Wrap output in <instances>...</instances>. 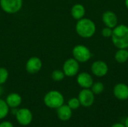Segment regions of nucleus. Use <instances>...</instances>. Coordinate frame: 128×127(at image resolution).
Instances as JSON below:
<instances>
[{
  "instance_id": "f257e3e1",
  "label": "nucleus",
  "mask_w": 128,
  "mask_h": 127,
  "mask_svg": "<svg viewBox=\"0 0 128 127\" xmlns=\"http://www.w3.org/2000/svg\"><path fill=\"white\" fill-rule=\"evenodd\" d=\"M75 30L80 37L88 39L94 35L96 33L97 27L95 22L92 19L83 17L77 20L75 25Z\"/></svg>"
},
{
  "instance_id": "f03ea898",
  "label": "nucleus",
  "mask_w": 128,
  "mask_h": 127,
  "mask_svg": "<svg viewBox=\"0 0 128 127\" xmlns=\"http://www.w3.org/2000/svg\"><path fill=\"white\" fill-rule=\"evenodd\" d=\"M113 45L117 49H128V26L119 24L113 28L110 37Z\"/></svg>"
},
{
  "instance_id": "7ed1b4c3",
  "label": "nucleus",
  "mask_w": 128,
  "mask_h": 127,
  "mask_svg": "<svg viewBox=\"0 0 128 127\" xmlns=\"http://www.w3.org/2000/svg\"><path fill=\"white\" fill-rule=\"evenodd\" d=\"M44 103L46 107L57 109L64 104V97L60 91L52 90L45 94L44 97Z\"/></svg>"
},
{
  "instance_id": "20e7f679",
  "label": "nucleus",
  "mask_w": 128,
  "mask_h": 127,
  "mask_svg": "<svg viewBox=\"0 0 128 127\" xmlns=\"http://www.w3.org/2000/svg\"><path fill=\"white\" fill-rule=\"evenodd\" d=\"M73 58H75L79 63L88 62L92 57V53L89 48L85 45H76L72 49Z\"/></svg>"
},
{
  "instance_id": "39448f33",
  "label": "nucleus",
  "mask_w": 128,
  "mask_h": 127,
  "mask_svg": "<svg viewBox=\"0 0 128 127\" xmlns=\"http://www.w3.org/2000/svg\"><path fill=\"white\" fill-rule=\"evenodd\" d=\"M22 4V0H0L1 8L9 14L18 13L21 10Z\"/></svg>"
},
{
  "instance_id": "423d86ee",
  "label": "nucleus",
  "mask_w": 128,
  "mask_h": 127,
  "mask_svg": "<svg viewBox=\"0 0 128 127\" xmlns=\"http://www.w3.org/2000/svg\"><path fill=\"white\" fill-rule=\"evenodd\" d=\"M62 70L65 76L74 77L79 73L80 63L75 58H70L64 62Z\"/></svg>"
},
{
  "instance_id": "0eeeda50",
  "label": "nucleus",
  "mask_w": 128,
  "mask_h": 127,
  "mask_svg": "<svg viewBox=\"0 0 128 127\" xmlns=\"http://www.w3.org/2000/svg\"><path fill=\"white\" fill-rule=\"evenodd\" d=\"M78 99L82 106L88 108L94 104L95 95L90 88H82L79 93Z\"/></svg>"
},
{
  "instance_id": "6e6552de",
  "label": "nucleus",
  "mask_w": 128,
  "mask_h": 127,
  "mask_svg": "<svg viewBox=\"0 0 128 127\" xmlns=\"http://www.w3.org/2000/svg\"><path fill=\"white\" fill-rule=\"evenodd\" d=\"M91 72L96 77H104L107 75L109 72L108 64L102 60H97L91 65Z\"/></svg>"
},
{
  "instance_id": "1a4fd4ad",
  "label": "nucleus",
  "mask_w": 128,
  "mask_h": 127,
  "mask_svg": "<svg viewBox=\"0 0 128 127\" xmlns=\"http://www.w3.org/2000/svg\"><path fill=\"white\" fill-rule=\"evenodd\" d=\"M15 117L18 124L24 127L28 126L33 120V115L32 112L27 108L19 109Z\"/></svg>"
},
{
  "instance_id": "9d476101",
  "label": "nucleus",
  "mask_w": 128,
  "mask_h": 127,
  "mask_svg": "<svg viewBox=\"0 0 128 127\" xmlns=\"http://www.w3.org/2000/svg\"><path fill=\"white\" fill-rule=\"evenodd\" d=\"M43 63L40 58L33 56L28 59L26 64V70L29 74H36L42 68Z\"/></svg>"
},
{
  "instance_id": "9b49d317",
  "label": "nucleus",
  "mask_w": 128,
  "mask_h": 127,
  "mask_svg": "<svg viewBox=\"0 0 128 127\" xmlns=\"http://www.w3.org/2000/svg\"><path fill=\"white\" fill-rule=\"evenodd\" d=\"M102 21L105 26L114 28L118 25V19L116 13L112 10H106L102 14Z\"/></svg>"
},
{
  "instance_id": "f8f14e48",
  "label": "nucleus",
  "mask_w": 128,
  "mask_h": 127,
  "mask_svg": "<svg viewBox=\"0 0 128 127\" xmlns=\"http://www.w3.org/2000/svg\"><path fill=\"white\" fill-rule=\"evenodd\" d=\"M76 82L82 88H91L94 83V79L89 73L81 72L76 75Z\"/></svg>"
},
{
  "instance_id": "ddd939ff",
  "label": "nucleus",
  "mask_w": 128,
  "mask_h": 127,
  "mask_svg": "<svg viewBox=\"0 0 128 127\" xmlns=\"http://www.w3.org/2000/svg\"><path fill=\"white\" fill-rule=\"evenodd\" d=\"M113 94L119 100H127L128 99V85L125 83H118L113 88Z\"/></svg>"
},
{
  "instance_id": "4468645a",
  "label": "nucleus",
  "mask_w": 128,
  "mask_h": 127,
  "mask_svg": "<svg viewBox=\"0 0 128 127\" xmlns=\"http://www.w3.org/2000/svg\"><path fill=\"white\" fill-rule=\"evenodd\" d=\"M72 109L68 106L63 104L57 109V116L62 121H68L72 117Z\"/></svg>"
},
{
  "instance_id": "2eb2a0df",
  "label": "nucleus",
  "mask_w": 128,
  "mask_h": 127,
  "mask_svg": "<svg viewBox=\"0 0 128 127\" xmlns=\"http://www.w3.org/2000/svg\"><path fill=\"white\" fill-rule=\"evenodd\" d=\"M5 102L10 109L18 108L22 103V97L17 93H10L7 96Z\"/></svg>"
},
{
  "instance_id": "dca6fc26",
  "label": "nucleus",
  "mask_w": 128,
  "mask_h": 127,
  "mask_svg": "<svg viewBox=\"0 0 128 127\" xmlns=\"http://www.w3.org/2000/svg\"><path fill=\"white\" fill-rule=\"evenodd\" d=\"M70 13H71L72 17L74 19L79 20L85 16L86 8H85L84 5L82 4H79V3L75 4L74 5H73V7L71 8Z\"/></svg>"
},
{
  "instance_id": "f3484780",
  "label": "nucleus",
  "mask_w": 128,
  "mask_h": 127,
  "mask_svg": "<svg viewBox=\"0 0 128 127\" xmlns=\"http://www.w3.org/2000/svg\"><path fill=\"white\" fill-rule=\"evenodd\" d=\"M115 60L119 64H124L128 61V49H118L115 53Z\"/></svg>"
},
{
  "instance_id": "a211bd4d",
  "label": "nucleus",
  "mask_w": 128,
  "mask_h": 127,
  "mask_svg": "<svg viewBox=\"0 0 128 127\" xmlns=\"http://www.w3.org/2000/svg\"><path fill=\"white\" fill-rule=\"evenodd\" d=\"M94 94V95H99L102 94L105 89V86L103 82H94L92 86L90 88Z\"/></svg>"
},
{
  "instance_id": "6ab92c4d",
  "label": "nucleus",
  "mask_w": 128,
  "mask_h": 127,
  "mask_svg": "<svg viewBox=\"0 0 128 127\" xmlns=\"http://www.w3.org/2000/svg\"><path fill=\"white\" fill-rule=\"evenodd\" d=\"M9 106L6 103L5 100L0 99V120L7 117L9 113Z\"/></svg>"
},
{
  "instance_id": "aec40b11",
  "label": "nucleus",
  "mask_w": 128,
  "mask_h": 127,
  "mask_svg": "<svg viewBox=\"0 0 128 127\" xmlns=\"http://www.w3.org/2000/svg\"><path fill=\"white\" fill-rule=\"evenodd\" d=\"M65 77V75L62 70H55L51 73V78L55 82H61Z\"/></svg>"
},
{
  "instance_id": "412c9836",
  "label": "nucleus",
  "mask_w": 128,
  "mask_h": 127,
  "mask_svg": "<svg viewBox=\"0 0 128 127\" xmlns=\"http://www.w3.org/2000/svg\"><path fill=\"white\" fill-rule=\"evenodd\" d=\"M72 110H76L77 109H79L81 106L80 102L78 99V97H73L70 98L68 101V104H67Z\"/></svg>"
},
{
  "instance_id": "4be33fe9",
  "label": "nucleus",
  "mask_w": 128,
  "mask_h": 127,
  "mask_svg": "<svg viewBox=\"0 0 128 127\" xmlns=\"http://www.w3.org/2000/svg\"><path fill=\"white\" fill-rule=\"evenodd\" d=\"M8 76H9L8 70L5 67H0V85H3L7 82Z\"/></svg>"
},
{
  "instance_id": "5701e85b",
  "label": "nucleus",
  "mask_w": 128,
  "mask_h": 127,
  "mask_svg": "<svg viewBox=\"0 0 128 127\" xmlns=\"http://www.w3.org/2000/svg\"><path fill=\"white\" fill-rule=\"evenodd\" d=\"M112 31H113L112 28L105 26L101 30V35L105 38H110L112 34Z\"/></svg>"
},
{
  "instance_id": "b1692460",
  "label": "nucleus",
  "mask_w": 128,
  "mask_h": 127,
  "mask_svg": "<svg viewBox=\"0 0 128 127\" xmlns=\"http://www.w3.org/2000/svg\"><path fill=\"white\" fill-rule=\"evenodd\" d=\"M0 127H14L13 124L10 121H3L0 123Z\"/></svg>"
},
{
  "instance_id": "393cba45",
  "label": "nucleus",
  "mask_w": 128,
  "mask_h": 127,
  "mask_svg": "<svg viewBox=\"0 0 128 127\" xmlns=\"http://www.w3.org/2000/svg\"><path fill=\"white\" fill-rule=\"evenodd\" d=\"M111 127H126L124 124H122V123H116V124H114L113 125H112Z\"/></svg>"
},
{
  "instance_id": "a878e982",
  "label": "nucleus",
  "mask_w": 128,
  "mask_h": 127,
  "mask_svg": "<svg viewBox=\"0 0 128 127\" xmlns=\"http://www.w3.org/2000/svg\"><path fill=\"white\" fill-rule=\"evenodd\" d=\"M124 125L126 127H128V116L126 118V119L124 121Z\"/></svg>"
},
{
  "instance_id": "bb28decb",
  "label": "nucleus",
  "mask_w": 128,
  "mask_h": 127,
  "mask_svg": "<svg viewBox=\"0 0 128 127\" xmlns=\"http://www.w3.org/2000/svg\"><path fill=\"white\" fill-rule=\"evenodd\" d=\"M2 94H3V88H2V87L0 85V97L2 95Z\"/></svg>"
},
{
  "instance_id": "cd10ccee",
  "label": "nucleus",
  "mask_w": 128,
  "mask_h": 127,
  "mask_svg": "<svg viewBox=\"0 0 128 127\" xmlns=\"http://www.w3.org/2000/svg\"><path fill=\"white\" fill-rule=\"evenodd\" d=\"M124 4H125V7H127V9L128 10V0H125L124 1Z\"/></svg>"
}]
</instances>
